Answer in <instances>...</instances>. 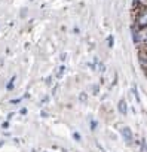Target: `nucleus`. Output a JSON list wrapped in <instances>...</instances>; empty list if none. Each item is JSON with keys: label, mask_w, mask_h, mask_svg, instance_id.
Listing matches in <instances>:
<instances>
[{"label": "nucleus", "mask_w": 147, "mask_h": 152, "mask_svg": "<svg viewBox=\"0 0 147 152\" xmlns=\"http://www.w3.org/2000/svg\"><path fill=\"white\" fill-rule=\"evenodd\" d=\"M107 42H109V46L112 48V46H113V42H114V39H113V36H109V37H107Z\"/></svg>", "instance_id": "6e6552de"}, {"label": "nucleus", "mask_w": 147, "mask_h": 152, "mask_svg": "<svg viewBox=\"0 0 147 152\" xmlns=\"http://www.w3.org/2000/svg\"><path fill=\"white\" fill-rule=\"evenodd\" d=\"M73 136H75V139H76V140H80V134H79V133H75Z\"/></svg>", "instance_id": "9d476101"}, {"label": "nucleus", "mask_w": 147, "mask_h": 152, "mask_svg": "<svg viewBox=\"0 0 147 152\" xmlns=\"http://www.w3.org/2000/svg\"><path fill=\"white\" fill-rule=\"evenodd\" d=\"M134 27H147V8H134Z\"/></svg>", "instance_id": "f03ea898"}, {"label": "nucleus", "mask_w": 147, "mask_h": 152, "mask_svg": "<svg viewBox=\"0 0 147 152\" xmlns=\"http://www.w3.org/2000/svg\"><path fill=\"white\" fill-rule=\"evenodd\" d=\"M132 39L140 46V51H147V27L144 28L132 27Z\"/></svg>", "instance_id": "f257e3e1"}, {"label": "nucleus", "mask_w": 147, "mask_h": 152, "mask_svg": "<svg viewBox=\"0 0 147 152\" xmlns=\"http://www.w3.org/2000/svg\"><path fill=\"white\" fill-rule=\"evenodd\" d=\"M80 100H83V102H85V100H86V96H85V94H80Z\"/></svg>", "instance_id": "f8f14e48"}, {"label": "nucleus", "mask_w": 147, "mask_h": 152, "mask_svg": "<svg viewBox=\"0 0 147 152\" xmlns=\"http://www.w3.org/2000/svg\"><path fill=\"white\" fill-rule=\"evenodd\" d=\"M138 60H140L141 66L147 69V51H140L138 52Z\"/></svg>", "instance_id": "20e7f679"}, {"label": "nucleus", "mask_w": 147, "mask_h": 152, "mask_svg": "<svg viewBox=\"0 0 147 152\" xmlns=\"http://www.w3.org/2000/svg\"><path fill=\"white\" fill-rule=\"evenodd\" d=\"M2 145H3V142H0V146H2Z\"/></svg>", "instance_id": "ddd939ff"}, {"label": "nucleus", "mask_w": 147, "mask_h": 152, "mask_svg": "<svg viewBox=\"0 0 147 152\" xmlns=\"http://www.w3.org/2000/svg\"><path fill=\"white\" fill-rule=\"evenodd\" d=\"M117 107H119V112H120V113H123V115L128 112V104H126V102H125V100H120Z\"/></svg>", "instance_id": "39448f33"}, {"label": "nucleus", "mask_w": 147, "mask_h": 152, "mask_svg": "<svg viewBox=\"0 0 147 152\" xmlns=\"http://www.w3.org/2000/svg\"><path fill=\"white\" fill-rule=\"evenodd\" d=\"M64 70H65V67H64V66H61V67H59V70H58V73H56L58 78H61V75L64 73Z\"/></svg>", "instance_id": "0eeeda50"}, {"label": "nucleus", "mask_w": 147, "mask_h": 152, "mask_svg": "<svg viewBox=\"0 0 147 152\" xmlns=\"http://www.w3.org/2000/svg\"><path fill=\"white\" fill-rule=\"evenodd\" d=\"M120 134H122L123 140H125L128 145H131V143H132V131H131L128 127H123V128L120 130Z\"/></svg>", "instance_id": "7ed1b4c3"}, {"label": "nucleus", "mask_w": 147, "mask_h": 152, "mask_svg": "<svg viewBox=\"0 0 147 152\" xmlns=\"http://www.w3.org/2000/svg\"><path fill=\"white\" fill-rule=\"evenodd\" d=\"M91 127H92V130H95V127H97V122H95V121H92V122H91Z\"/></svg>", "instance_id": "9b49d317"}, {"label": "nucleus", "mask_w": 147, "mask_h": 152, "mask_svg": "<svg viewBox=\"0 0 147 152\" xmlns=\"http://www.w3.org/2000/svg\"><path fill=\"white\" fill-rule=\"evenodd\" d=\"M141 152H147V143L141 142Z\"/></svg>", "instance_id": "1a4fd4ad"}, {"label": "nucleus", "mask_w": 147, "mask_h": 152, "mask_svg": "<svg viewBox=\"0 0 147 152\" xmlns=\"http://www.w3.org/2000/svg\"><path fill=\"white\" fill-rule=\"evenodd\" d=\"M14 81H15V76H12L11 82H8V85H6V88H8V90H12V88H14Z\"/></svg>", "instance_id": "423d86ee"}]
</instances>
